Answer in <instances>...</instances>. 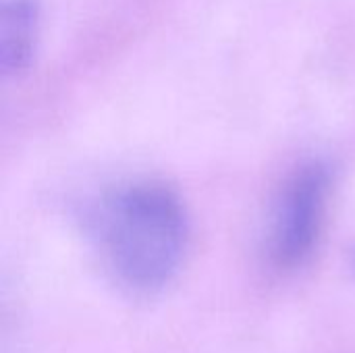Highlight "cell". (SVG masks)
<instances>
[{
  "mask_svg": "<svg viewBox=\"0 0 355 353\" xmlns=\"http://www.w3.org/2000/svg\"><path fill=\"white\" fill-rule=\"evenodd\" d=\"M100 254L131 291L162 289L187 248V216L179 198L158 183H135L104 200L96 218Z\"/></svg>",
  "mask_w": 355,
  "mask_h": 353,
  "instance_id": "1",
  "label": "cell"
},
{
  "mask_svg": "<svg viewBox=\"0 0 355 353\" xmlns=\"http://www.w3.org/2000/svg\"><path fill=\"white\" fill-rule=\"evenodd\" d=\"M40 29V0H2L0 8V67L19 75L31 62Z\"/></svg>",
  "mask_w": 355,
  "mask_h": 353,
  "instance_id": "3",
  "label": "cell"
},
{
  "mask_svg": "<svg viewBox=\"0 0 355 353\" xmlns=\"http://www.w3.org/2000/svg\"><path fill=\"white\" fill-rule=\"evenodd\" d=\"M329 175L320 164L304 166L277 202L268 254L279 268H295L312 254L324 223Z\"/></svg>",
  "mask_w": 355,
  "mask_h": 353,
  "instance_id": "2",
  "label": "cell"
}]
</instances>
